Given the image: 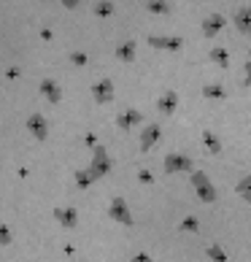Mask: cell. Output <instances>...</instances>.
<instances>
[{"mask_svg": "<svg viewBox=\"0 0 251 262\" xmlns=\"http://www.w3.org/2000/svg\"><path fill=\"white\" fill-rule=\"evenodd\" d=\"M173 108H176V95H173V92H170V95H168V98H165V100H162V111H168V114H170Z\"/></svg>", "mask_w": 251, "mask_h": 262, "instance_id": "30bf717a", "label": "cell"}, {"mask_svg": "<svg viewBox=\"0 0 251 262\" xmlns=\"http://www.w3.org/2000/svg\"><path fill=\"white\" fill-rule=\"evenodd\" d=\"M235 192L240 195V200H246V203H251V173L248 176H243L238 181V187H235Z\"/></svg>", "mask_w": 251, "mask_h": 262, "instance_id": "5b68a950", "label": "cell"}, {"mask_svg": "<svg viewBox=\"0 0 251 262\" xmlns=\"http://www.w3.org/2000/svg\"><path fill=\"white\" fill-rule=\"evenodd\" d=\"M202 95H206V98H227V92L224 90H221V86L219 84H214V86H206V90H202Z\"/></svg>", "mask_w": 251, "mask_h": 262, "instance_id": "9c48e42d", "label": "cell"}, {"mask_svg": "<svg viewBox=\"0 0 251 262\" xmlns=\"http://www.w3.org/2000/svg\"><path fill=\"white\" fill-rule=\"evenodd\" d=\"M224 25H227V19L221 16V14H214V16H208L206 22H202V33H206V35L211 38V35H216Z\"/></svg>", "mask_w": 251, "mask_h": 262, "instance_id": "3957f363", "label": "cell"}, {"mask_svg": "<svg viewBox=\"0 0 251 262\" xmlns=\"http://www.w3.org/2000/svg\"><path fill=\"white\" fill-rule=\"evenodd\" d=\"M165 168L170 173H178V170H192V160L189 157H181V154H173V157H168Z\"/></svg>", "mask_w": 251, "mask_h": 262, "instance_id": "277c9868", "label": "cell"}, {"mask_svg": "<svg viewBox=\"0 0 251 262\" xmlns=\"http://www.w3.org/2000/svg\"><path fill=\"white\" fill-rule=\"evenodd\" d=\"M135 262H151V259H149L146 254H141V257H138V259H135Z\"/></svg>", "mask_w": 251, "mask_h": 262, "instance_id": "5bb4252c", "label": "cell"}, {"mask_svg": "<svg viewBox=\"0 0 251 262\" xmlns=\"http://www.w3.org/2000/svg\"><path fill=\"white\" fill-rule=\"evenodd\" d=\"M192 184H195V189H197V195H200L202 203H214L216 200V187L211 184V179L206 176V173L195 170L192 173Z\"/></svg>", "mask_w": 251, "mask_h": 262, "instance_id": "6da1fadb", "label": "cell"}, {"mask_svg": "<svg viewBox=\"0 0 251 262\" xmlns=\"http://www.w3.org/2000/svg\"><path fill=\"white\" fill-rule=\"evenodd\" d=\"M211 60H214L216 65H221V68H227L230 65V54H227V49H211Z\"/></svg>", "mask_w": 251, "mask_h": 262, "instance_id": "52a82bcc", "label": "cell"}, {"mask_svg": "<svg viewBox=\"0 0 251 262\" xmlns=\"http://www.w3.org/2000/svg\"><path fill=\"white\" fill-rule=\"evenodd\" d=\"M181 227H184V230H197V219H184V225H181Z\"/></svg>", "mask_w": 251, "mask_h": 262, "instance_id": "8fae6325", "label": "cell"}, {"mask_svg": "<svg viewBox=\"0 0 251 262\" xmlns=\"http://www.w3.org/2000/svg\"><path fill=\"white\" fill-rule=\"evenodd\" d=\"M235 27L243 35H251V6H243V8H238V14H235Z\"/></svg>", "mask_w": 251, "mask_h": 262, "instance_id": "7a4b0ae2", "label": "cell"}, {"mask_svg": "<svg viewBox=\"0 0 251 262\" xmlns=\"http://www.w3.org/2000/svg\"><path fill=\"white\" fill-rule=\"evenodd\" d=\"M208 257L214 259V262H227V254H224V249H221L219 244H211L208 246Z\"/></svg>", "mask_w": 251, "mask_h": 262, "instance_id": "ba28073f", "label": "cell"}, {"mask_svg": "<svg viewBox=\"0 0 251 262\" xmlns=\"http://www.w3.org/2000/svg\"><path fill=\"white\" fill-rule=\"evenodd\" d=\"M202 143H206V149H208L211 154H219V151H221V141H219L211 130H208V133H202Z\"/></svg>", "mask_w": 251, "mask_h": 262, "instance_id": "8992f818", "label": "cell"}, {"mask_svg": "<svg viewBox=\"0 0 251 262\" xmlns=\"http://www.w3.org/2000/svg\"><path fill=\"white\" fill-rule=\"evenodd\" d=\"M243 84H246V86L251 84V52H248V62H246V79H243Z\"/></svg>", "mask_w": 251, "mask_h": 262, "instance_id": "7c38bea8", "label": "cell"}, {"mask_svg": "<svg viewBox=\"0 0 251 262\" xmlns=\"http://www.w3.org/2000/svg\"><path fill=\"white\" fill-rule=\"evenodd\" d=\"M157 133H159L157 127H151V130H149V135H146V138H143V143H146V146H149V143H151L154 138H157Z\"/></svg>", "mask_w": 251, "mask_h": 262, "instance_id": "4fadbf2b", "label": "cell"}]
</instances>
